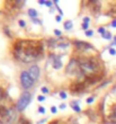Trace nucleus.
<instances>
[{
  "label": "nucleus",
  "mask_w": 116,
  "mask_h": 124,
  "mask_svg": "<svg viewBox=\"0 0 116 124\" xmlns=\"http://www.w3.org/2000/svg\"><path fill=\"white\" fill-rule=\"evenodd\" d=\"M44 46L37 41H18L15 44L14 54L20 61L29 63L40 59L43 54Z\"/></svg>",
  "instance_id": "nucleus-1"
},
{
  "label": "nucleus",
  "mask_w": 116,
  "mask_h": 124,
  "mask_svg": "<svg viewBox=\"0 0 116 124\" xmlns=\"http://www.w3.org/2000/svg\"><path fill=\"white\" fill-rule=\"evenodd\" d=\"M81 73L87 78V80H91L97 74H99L101 69V64L99 60L96 58H80L79 60Z\"/></svg>",
  "instance_id": "nucleus-2"
},
{
  "label": "nucleus",
  "mask_w": 116,
  "mask_h": 124,
  "mask_svg": "<svg viewBox=\"0 0 116 124\" xmlns=\"http://www.w3.org/2000/svg\"><path fill=\"white\" fill-rule=\"evenodd\" d=\"M30 100H32V94L29 91H24L19 96V98L17 100V104H16V108L18 112H23L24 109L29 105Z\"/></svg>",
  "instance_id": "nucleus-3"
},
{
  "label": "nucleus",
  "mask_w": 116,
  "mask_h": 124,
  "mask_svg": "<svg viewBox=\"0 0 116 124\" xmlns=\"http://www.w3.org/2000/svg\"><path fill=\"white\" fill-rule=\"evenodd\" d=\"M66 71L68 74H76L77 77L81 73L80 66H79V61L77 59H71L70 62L68 63L66 68Z\"/></svg>",
  "instance_id": "nucleus-4"
},
{
  "label": "nucleus",
  "mask_w": 116,
  "mask_h": 124,
  "mask_svg": "<svg viewBox=\"0 0 116 124\" xmlns=\"http://www.w3.org/2000/svg\"><path fill=\"white\" fill-rule=\"evenodd\" d=\"M34 83H35V81L29 76L28 71H23L20 73V85L24 89H30L34 86Z\"/></svg>",
  "instance_id": "nucleus-5"
},
{
  "label": "nucleus",
  "mask_w": 116,
  "mask_h": 124,
  "mask_svg": "<svg viewBox=\"0 0 116 124\" xmlns=\"http://www.w3.org/2000/svg\"><path fill=\"white\" fill-rule=\"evenodd\" d=\"M75 46L78 51H86V50H94V45H91L90 43H87L83 41H75Z\"/></svg>",
  "instance_id": "nucleus-6"
},
{
  "label": "nucleus",
  "mask_w": 116,
  "mask_h": 124,
  "mask_svg": "<svg viewBox=\"0 0 116 124\" xmlns=\"http://www.w3.org/2000/svg\"><path fill=\"white\" fill-rule=\"evenodd\" d=\"M40 68L37 67V66H32V67H29V69H28V73H29V76L32 78H33V80L34 81H36V80H38V78H40Z\"/></svg>",
  "instance_id": "nucleus-7"
},
{
  "label": "nucleus",
  "mask_w": 116,
  "mask_h": 124,
  "mask_svg": "<svg viewBox=\"0 0 116 124\" xmlns=\"http://www.w3.org/2000/svg\"><path fill=\"white\" fill-rule=\"evenodd\" d=\"M61 58L62 55H53L52 57V64H53V68L56 69V70H59L62 68V61H61Z\"/></svg>",
  "instance_id": "nucleus-8"
},
{
  "label": "nucleus",
  "mask_w": 116,
  "mask_h": 124,
  "mask_svg": "<svg viewBox=\"0 0 116 124\" xmlns=\"http://www.w3.org/2000/svg\"><path fill=\"white\" fill-rule=\"evenodd\" d=\"M9 115V108H7L6 106H0V117L2 119V121L4 120L7 119V116Z\"/></svg>",
  "instance_id": "nucleus-9"
},
{
  "label": "nucleus",
  "mask_w": 116,
  "mask_h": 124,
  "mask_svg": "<svg viewBox=\"0 0 116 124\" xmlns=\"http://www.w3.org/2000/svg\"><path fill=\"white\" fill-rule=\"evenodd\" d=\"M70 106H71V108L73 109L75 112H77V113H80L81 112V108H80V106H79V103L77 102V100H72L70 103Z\"/></svg>",
  "instance_id": "nucleus-10"
},
{
  "label": "nucleus",
  "mask_w": 116,
  "mask_h": 124,
  "mask_svg": "<svg viewBox=\"0 0 116 124\" xmlns=\"http://www.w3.org/2000/svg\"><path fill=\"white\" fill-rule=\"evenodd\" d=\"M27 12H28L29 17H32V18H36V17H37V15H38V12H37V11H36L34 8H29Z\"/></svg>",
  "instance_id": "nucleus-11"
},
{
  "label": "nucleus",
  "mask_w": 116,
  "mask_h": 124,
  "mask_svg": "<svg viewBox=\"0 0 116 124\" xmlns=\"http://www.w3.org/2000/svg\"><path fill=\"white\" fill-rule=\"evenodd\" d=\"M63 26H64V28H66V29L69 31V29H71V28L73 27V24H72V21H66V23L63 24Z\"/></svg>",
  "instance_id": "nucleus-12"
},
{
  "label": "nucleus",
  "mask_w": 116,
  "mask_h": 124,
  "mask_svg": "<svg viewBox=\"0 0 116 124\" xmlns=\"http://www.w3.org/2000/svg\"><path fill=\"white\" fill-rule=\"evenodd\" d=\"M17 124H32L28 121V120H26L25 117H20L19 120H18V122H17Z\"/></svg>",
  "instance_id": "nucleus-13"
},
{
  "label": "nucleus",
  "mask_w": 116,
  "mask_h": 124,
  "mask_svg": "<svg viewBox=\"0 0 116 124\" xmlns=\"http://www.w3.org/2000/svg\"><path fill=\"white\" fill-rule=\"evenodd\" d=\"M103 37H104L105 40H112V38H113V35H112L111 32H106V34L103 35Z\"/></svg>",
  "instance_id": "nucleus-14"
},
{
  "label": "nucleus",
  "mask_w": 116,
  "mask_h": 124,
  "mask_svg": "<svg viewBox=\"0 0 116 124\" xmlns=\"http://www.w3.org/2000/svg\"><path fill=\"white\" fill-rule=\"evenodd\" d=\"M5 96H6L5 90L0 88V102H2V100H4V98H5Z\"/></svg>",
  "instance_id": "nucleus-15"
},
{
  "label": "nucleus",
  "mask_w": 116,
  "mask_h": 124,
  "mask_svg": "<svg viewBox=\"0 0 116 124\" xmlns=\"http://www.w3.org/2000/svg\"><path fill=\"white\" fill-rule=\"evenodd\" d=\"M98 33L101 34V35H105V34H106V29H105V27H99V28H98Z\"/></svg>",
  "instance_id": "nucleus-16"
},
{
  "label": "nucleus",
  "mask_w": 116,
  "mask_h": 124,
  "mask_svg": "<svg viewBox=\"0 0 116 124\" xmlns=\"http://www.w3.org/2000/svg\"><path fill=\"white\" fill-rule=\"evenodd\" d=\"M41 91L44 94V95H46V94H49V91H50V90H49V88H47V87H45V86H44V87L41 88Z\"/></svg>",
  "instance_id": "nucleus-17"
},
{
  "label": "nucleus",
  "mask_w": 116,
  "mask_h": 124,
  "mask_svg": "<svg viewBox=\"0 0 116 124\" xmlns=\"http://www.w3.org/2000/svg\"><path fill=\"white\" fill-rule=\"evenodd\" d=\"M108 52H109L111 55H116V50L114 47H109V49H108Z\"/></svg>",
  "instance_id": "nucleus-18"
},
{
  "label": "nucleus",
  "mask_w": 116,
  "mask_h": 124,
  "mask_svg": "<svg viewBox=\"0 0 116 124\" xmlns=\"http://www.w3.org/2000/svg\"><path fill=\"white\" fill-rule=\"evenodd\" d=\"M37 100H38V102H41V103H42V102H44V100H45L44 95H38V96H37Z\"/></svg>",
  "instance_id": "nucleus-19"
},
{
  "label": "nucleus",
  "mask_w": 116,
  "mask_h": 124,
  "mask_svg": "<svg viewBox=\"0 0 116 124\" xmlns=\"http://www.w3.org/2000/svg\"><path fill=\"white\" fill-rule=\"evenodd\" d=\"M92 35H94V31H92V29H88V31L86 32V36H92Z\"/></svg>",
  "instance_id": "nucleus-20"
},
{
  "label": "nucleus",
  "mask_w": 116,
  "mask_h": 124,
  "mask_svg": "<svg viewBox=\"0 0 116 124\" xmlns=\"http://www.w3.org/2000/svg\"><path fill=\"white\" fill-rule=\"evenodd\" d=\"M89 21H90V18H89V17H83V18H82V23H83V24H88Z\"/></svg>",
  "instance_id": "nucleus-21"
},
{
  "label": "nucleus",
  "mask_w": 116,
  "mask_h": 124,
  "mask_svg": "<svg viewBox=\"0 0 116 124\" xmlns=\"http://www.w3.org/2000/svg\"><path fill=\"white\" fill-rule=\"evenodd\" d=\"M66 96H68V95H66V93H64V91H60V97L62 99H66Z\"/></svg>",
  "instance_id": "nucleus-22"
},
{
  "label": "nucleus",
  "mask_w": 116,
  "mask_h": 124,
  "mask_svg": "<svg viewBox=\"0 0 116 124\" xmlns=\"http://www.w3.org/2000/svg\"><path fill=\"white\" fill-rule=\"evenodd\" d=\"M18 24H19L20 27H25L26 26V23L23 21V19H19V21H18Z\"/></svg>",
  "instance_id": "nucleus-23"
},
{
  "label": "nucleus",
  "mask_w": 116,
  "mask_h": 124,
  "mask_svg": "<svg viewBox=\"0 0 116 124\" xmlns=\"http://www.w3.org/2000/svg\"><path fill=\"white\" fill-rule=\"evenodd\" d=\"M94 99H95V97H94V96H91V97H88V99H87V104L94 103Z\"/></svg>",
  "instance_id": "nucleus-24"
},
{
  "label": "nucleus",
  "mask_w": 116,
  "mask_h": 124,
  "mask_svg": "<svg viewBox=\"0 0 116 124\" xmlns=\"http://www.w3.org/2000/svg\"><path fill=\"white\" fill-rule=\"evenodd\" d=\"M38 113L44 114V113H45V108H44L43 106H40V107H38Z\"/></svg>",
  "instance_id": "nucleus-25"
},
{
  "label": "nucleus",
  "mask_w": 116,
  "mask_h": 124,
  "mask_svg": "<svg viewBox=\"0 0 116 124\" xmlns=\"http://www.w3.org/2000/svg\"><path fill=\"white\" fill-rule=\"evenodd\" d=\"M81 27H82V29H83V31H88V24H83V23H82V26H81Z\"/></svg>",
  "instance_id": "nucleus-26"
},
{
  "label": "nucleus",
  "mask_w": 116,
  "mask_h": 124,
  "mask_svg": "<svg viewBox=\"0 0 116 124\" xmlns=\"http://www.w3.org/2000/svg\"><path fill=\"white\" fill-rule=\"evenodd\" d=\"M51 112H52L53 114H55L56 112H58V108H56L55 106H52V107H51Z\"/></svg>",
  "instance_id": "nucleus-27"
},
{
  "label": "nucleus",
  "mask_w": 116,
  "mask_h": 124,
  "mask_svg": "<svg viewBox=\"0 0 116 124\" xmlns=\"http://www.w3.org/2000/svg\"><path fill=\"white\" fill-rule=\"evenodd\" d=\"M59 108H60V109H66V104L62 103L60 106H59Z\"/></svg>",
  "instance_id": "nucleus-28"
},
{
  "label": "nucleus",
  "mask_w": 116,
  "mask_h": 124,
  "mask_svg": "<svg viewBox=\"0 0 116 124\" xmlns=\"http://www.w3.org/2000/svg\"><path fill=\"white\" fill-rule=\"evenodd\" d=\"M54 34H55V35H58V36H61V35H62L61 31H59V29H54Z\"/></svg>",
  "instance_id": "nucleus-29"
},
{
  "label": "nucleus",
  "mask_w": 116,
  "mask_h": 124,
  "mask_svg": "<svg viewBox=\"0 0 116 124\" xmlns=\"http://www.w3.org/2000/svg\"><path fill=\"white\" fill-rule=\"evenodd\" d=\"M111 26L113 28H116V19H113V21L111 23Z\"/></svg>",
  "instance_id": "nucleus-30"
},
{
  "label": "nucleus",
  "mask_w": 116,
  "mask_h": 124,
  "mask_svg": "<svg viewBox=\"0 0 116 124\" xmlns=\"http://www.w3.org/2000/svg\"><path fill=\"white\" fill-rule=\"evenodd\" d=\"M52 5H53L52 1H46L45 2V6H47V7H52Z\"/></svg>",
  "instance_id": "nucleus-31"
},
{
  "label": "nucleus",
  "mask_w": 116,
  "mask_h": 124,
  "mask_svg": "<svg viewBox=\"0 0 116 124\" xmlns=\"http://www.w3.org/2000/svg\"><path fill=\"white\" fill-rule=\"evenodd\" d=\"M55 21H58V23H60V21H61V15L55 16Z\"/></svg>",
  "instance_id": "nucleus-32"
},
{
  "label": "nucleus",
  "mask_w": 116,
  "mask_h": 124,
  "mask_svg": "<svg viewBox=\"0 0 116 124\" xmlns=\"http://www.w3.org/2000/svg\"><path fill=\"white\" fill-rule=\"evenodd\" d=\"M45 0H40V1H38V4H40V5H45Z\"/></svg>",
  "instance_id": "nucleus-33"
},
{
  "label": "nucleus",
  "mask_w": 116,
  "mask_h": 124,
  "mask_svg": "<svg viewBox=\"0 0 116 124\" xmlns=\"http://www.w3.org/2000/svg\"><path fill=\"white\" fill-rule=\"evenodd\" d=\"M33 21H34L35 24H40V23H41L40 21H37V18H33Z\"/></svg>",
  "instance_id": "nucleus-34"
},
{
  "label": "nucleus",
  "mask_w": 116,
  "mask_h": 124,
  "mask_svg": "<svg viewBox=\"0 0 116 124\" xmlns=\"http://www.w3.org/2000/svg\"><path fill=\"white\" fill-rule=\"evenodd\" d=\"M46 121V119H44V120H42V121H40V122H37V124H42V123H44Z\"/></svg>",
  "instance_id": "nucleus-35"
},
{
  "label": "nucleus",
  "mask_w": 116,
  "mask_h": 124,
  "mask_svg": "<svg viewBox=\"0 0 116 124\" xmlns=\"http://www.w3.org/2000/svg\"><path fill=\"white\" fill-rule=\"evenodd\" d=\"M106 124H112V123H106Z\"/></svg>",
  "instance_id": "nucleus-36"
}]
</instances>
